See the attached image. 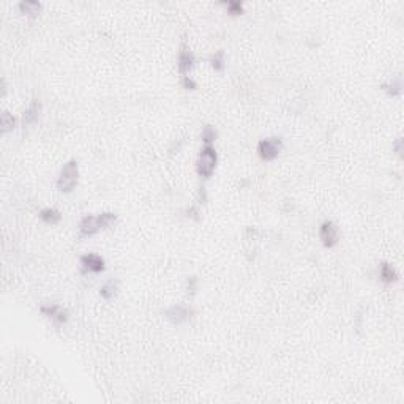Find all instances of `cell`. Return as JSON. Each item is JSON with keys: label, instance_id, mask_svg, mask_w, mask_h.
<instances>
[{"label": "cell", "instance_id": "obj_1", "mask_svg": "<svg viewBox=\"0 0 404 404\" xmlns=\"http://www.w3.org/2000/svg\"><path fill=\"white\" fill-rule=\"evenodd\" d=\"M115 220H117V216L112 212H105V213H98V215H85L79 223V232L82 237H92L98 230L109 227Z\"/></svg>", "mask_w": 404, "mask_h": 404}, {"label": "cell", "instance_id": "obj_2", "mask_svg": "<svg viewBox=\"0 0 404 404\" xmlns=\"http://www.w3.org/2000/svg\"><path fill=\"white\" fill-rule=\"evenodd\" d=\"M79 180V166L76 160H70L60 169L59 179H57V188L63 193H70L75 190Z\"/></svg>", "mask_w": 404, "mask_h": 404}, {"label": "cell", "instance_id": "obj_3", "mask_svg": "<svg viewBox=\"0 0 404 404\" xmlns=\"http://www.w3.org/2000/svg\"><path fill=\"white\" fill-rule=\"evenodd\" d=\"M216 163H218V155H216V150L212 146H206L200 149L199 158H197V174L204 179L212 177L213 171L216 167Z\"/></svg>", "mask_w": 404, "mask_h": 404}, {"label": "cell", "instance_id": "obj_4", "mask_svg": "<svg viewBox=\"0 0 404 404\" xmlns=\"http://www.w3.org/2000/svg\"><path fill=\"white\" fill-rule=\"evenodd\" d=\"M283 149V141L278 136H272L261 139L257 144V153L264 161H272L278 156V153Z\"/></svg>", "mask_w": 404, "mask_h": 404}, {"label": "cell", "instance_id": "obj_5", "mask_svg": "<svg viewBox=\"0 0 404 404\" xmlns=\"http://www.w3.org/2000/svg\"><path fill=\"white\" fill-rule=\"evenodd\" d=\"M319 237L324 243V247L327 248H333L335 245L338 243L340 239V232L338 227L333 221H324L319 227Z\"/></svg>", "mask_w": 404, "mask_h": 404}, {"label": "cell", "instance_id": "obj_6", "mask_svg": "<svg viewBox=\"0 0 404 404\" xmlns=\"http://www.w3.org/2000/svg\"><path fill=\"white\" fill-rule=\"evenodd\" d=\"M40 311L48 316L49 319H52L54 322L57 324H65L68 321V313L66 310L59 305V303H49V305H41L40 307Z\"/></svg>", "mask_w": 404, "mask_h": 404}, {"label": "cell", "instance_id": "obj_7", "mask_svg": "<svg viewBox=\"0 0 404 404\" xmlns=\"http://www.w3.org/2000/svg\"><path fill=\"white\" fill-rule=\"evenodd\" d=\"M164 314H166V317L172 324L180 325V324H183L185 321H188L191 317V310L188 307H185V305H172V307H169L164 311Z\"/></svg>", "mask_w": 404, "mask_h": 404}, {"label": "cell", "instance_id": "obj_8", "mask_svg": "<svg viewBox=\"0 0 404 404\" xmlns=\"http://www.w3.org/2000/svg\"><path fill=\"white\" fill-rule=\"evenodd\" d=\"M194 63H196V57H194V54L186 48V46H183L180 51H179V57H177V66H179V71L180 73L183 75V76H186V73H188V71L194 66Z\"/></svg>", "mask_w": 404, "mask_h": 404}, {"label": "cell", "instance_id": "obj_9", "mask_svg": "<svg viewBox=\"0 0 404 404\" xmlns=\"http://www.w3.org/2000/svg\"><path fill=\"white\" fill-rule=\"evenodd\" d=\"M81 265L89 270V272H93V273H99L105 270V261L103 257L95 254V253H87L81 257Z\"/></svg>", "mask_w": 404, "mask_h": 404}, {"label": "cell", "instance_id": "obj_10", "mask_svg": "<svg viewBox=\"0 0 404 404\" xmlns=\"http://www.w3.org/2000/svg\"><path fill=\"white\" fill-rule=\"evenodd\" d=\"M379 277H381V281L385 283V284H392L395 281H398V272L396 268L388 264V262H382L381 267H379Z\"/></svg>", "mask_w": 404, "mask_h": 404}, {"label": "cell", "instance_id": "obj_11", "mask_svg": "<svg viewBox=\"0 0 404 404\" xmlns=\"http://www.w3.org/2000/svg\"><path fill=\"white\" fill-rule=\"evenodd\" d=\"M40 112H41V103H40L38 99L32 101V105L25 109V112L22 115V123L24 125H32V123H35L38 120V117H40Z\"/></svg>", "mask_w": 404, "mask_h": 404}, {"label": "cell", "instance_id": "obj_12", "mask_svg": "<svg viewBox=\"0 0 404 404\" xmlns=\"http://www.w3.org/2000/svg\"><path fill=\"white\" fill-rule=\"evenodd\" d=\"M40 218L41 221H45L46 224H57L60 220H62V213L57 210V209H52V207H48V209H43L40 212Z\"/></svg>", "mask_w": 404, "mask_h": 404}, {"label": "cell", "instance_id": "obj_13", "mask_svg": "<svg viewBox=\"0 0 404 404\" xmlns=\"http://www.w3.org/2000/svg\"><path fill=\"white\" fill-rule=\"evenodd\" d=\"M117 291H119V281L111 280L105 286H101L99 295L103 297L105 300H111V298H114L115 295H117Z\"/></svg>", "mask_w": 404, "mask_h": 404}, {"label": "cell", "instance_id": "obj_14", "mask_svg": "<svg viewBox=\"0 0 404 404\" xmlns=\"http://www.w3.org/2000/svg\"><path fill=\"white\" fill-rule=\"evenodd\" d=\"M41 4L40 2H35V0H22L19 2V10L24 13V14H30V16H35L41 11Z\"/></svg>", "mask_w": 404, "mask_h": 404}, {"label": "cell", "instance_id": "obj_15", "mask_svg": "<svg viewBox=\"0 0 404 404\" xmlns=\"http://www.w3.org/2000/svg\"><path fill=\"white\" fill-rule=\"evenodd\" d=\"M210 63H212V66H213L216 71H223L224 66H226V55H224V51L215 52V54L210 57Z\"/></svg>", "mask_w": 404, "mask_h": 404}, {"label": "cell", "instance_id": "obj_16", "mask_svg": "<svg viewBox=\"0 0 404 404\" xmlns=\"http://www.w3.org/2000/svg\"><path fill=\"white\" fill-rule=\"evenodd\" d=\"M384 90H387L392 96H396V95H401V90H402V84H401V78H396V81H392L390 84H384L382 85Z\"/></svg>", "mask_w": 404, "mask_h": 404}, {"label": "cell", "instance_id": "obj_17", "mask_svg": "<svg viewBox=\"0 0 404 404\" xmlns=\"http://www.w3.org/2000/svg\"><path fill=\"white\" fill-rule=\"evenodd\" d=\"M14 123H16V119H14L8 111H4L2 112V131L4 133L11 131L14 128Z\"/></svg>", "mask_w": 404, "mask_h": 404}, {"label": "cell", "instance_id": "obj_18", "mask_svg": "<svg viewBox=\"0 0 404 404\" xmlns=\"http://www.w3.org/2000/svg\"><path fill=\"white\" fill-rule=\"evenodd\" d=\"M200 138H202V141L206 142V146H210V144L216 139V131H215V128L210 126V125L204 126V128H202Z\"/></svg>", "mask_w": 404, "mask_h": 404}, {"label": "cell", "instance_id": "obj_19", "mask_svg": "<svg viewBox=\"0 0 404 404\" xmlns=\"http://www.w3.org/2000/svg\"><path fill=\"white\" fill-rule=\"evenodd\" d=\"M226 7H227V11L230 14H234V16L235 14H242V11H243V5H242V2H239V0H229Z\"/></svg>", "mask_w": 404, "mask_h": 404}, {"label": "cell", "instance_id": "obj_20", "mask_svg": "<svg viewBox=\"0 0 404 404\" xmlns=\"http://www.w3.org/2000/svg\"><path fill=\"white\" fill-rule=\"evenodd\" d=\"M182 84H183V87H185V89H188V90H194V89H197L196 81H194L193 78H190V76H183Z\"/></svg>", "mask_w": 404, "mask_h": 404}, {"label": "cell", "instance_id": "obj_21", "mask_svg": "<svg viewBox=\"0 0 404 404\" xmlns=\"http://www.w3.org/2000/svg\"><path fill=\"white\" fill-rule=\"evenodd\" d=\"M401 144H402V139H401V138H398V139H396V142H395V149H396V153H398V155H401V152H402Z\"/></svg>", "mask_w": 404, "mask_h": 404}]
</instances>
